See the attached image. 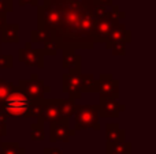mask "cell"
Returning a JSON list of instances; mask_svg holds the SVG:
<instances>
[{"instance_id": "obj_32", "label": "cell", "mask_w": 156, "mask_h": 154, "mask_svg": "<svg viewBox=\"0 0 156 154\" xmlns=\"http://www.w3.org/2000/svg\"><path fill=\"white\" fill-rule=\"evenodd\" d=\"M0 55H2V51H0Z\"/></svg>"}, {"instance_id": "obj_12", "label": "cell", "mask_w": 156, "mask_h": 154, "mask_svg": "<svg viewBox=\"0 0 156 154\" xmlns=\"http://www.w3.org/2000/svg\"><path fill=\"white\" fill-rule=\"evenodd\" d=\"M132 41V32L126 29L123 23H118L116 26H114L111 29L110 34L108 37L105 38L104 44H105V48L111 45V44H115V42H123V44H129Z\"/></svg>"}, {"instance_id": "obj_22", "label": "cell", "mask_w": 156, "mask_h": 154, "mask_svg": "<svg viewBox=\"0 0 156 154\" xmlns=\"http://www.w3.org/2000/svg\"><path fill=\"white\" fill-rule=\"evenodd\" d=\"M107 49L112 51V53L115 55V56H123V55L126 53V44H123V42H115V44H111V45L108 46Z\"/></svg>"}, {"instance_id": "obj_24", "label": "cell", "mask_w": 156, "mask_h": 154, "mask_svg": "<svg viewBox=\"0 0 156 154\" xmlns=\"http://www.w3.org/2000/svg\"><path fill=\"white\" fill-rule=\"evenodd\" d=\"M12 56L10 55H0V67L2 68H12Z\"/></svg>"}, {"instance_id": "obj_31", "label": "cell", "mask_w": 156, "mask_h": 154, "mask_svg": "<svg viewBox=\"0 0 156 154\" xmlns=\"http://www.w3.org/2000/svg\"><path fill=\"white\" fill-rule=\"evenodd\" d=\"M105 154H121V153H115V152H105Z\"/></svg>"}, {"instance_id": "obj_3", "label": "cell", "mask_w": 156, "mask_h": 154, "mask_svg": "<svg viewBox=\"0 0 156 154\" xmlns=\"http://www.w3.org/2000/svg\"><path fill=\"white\" fill-rule=\"evenodd\" d=\"M99 105H78L74 113V131L82 130H100Z\"/></svg>"}, {"instance_id": "obj_20", "label": "cell", "mask_w": 156, "mask_h": 154, "mask_svg": "<svg viewBox=\"0 0 156 154\" xmlns=\"http://www.w3.org/2000/svg\"><path fill=\"white\" fill-rule=\"evenodd\" d=\"M15 87L16 86H14L12 82L4 81V79H2V81H0V104H2L3 101L8 97V95H10V93L12 92Z\"/></svg>"}, {"instance_id": "obj_1", "label": "cell", "mask_w": 156, "mask_h": 154, "mask_svg": "<svg viewBox=\"0 0 156 154\" xmlns=\"http://www.w3.org/2000/svg\"><path fill=\"white\" fill-rule=\"evenodd\" d=\"M59 12V23L51 38L58 49H92L96 44L94 29L107 7L100 0H44Z\"/></svg>"}, {"instance_id": "obj_25", "label": "cell", "mask_w": 156, "mask_h": 154, "mask_svg": "<svg viewBox=\"0 0 156 154\" xmlns=\"http://www.w3.org/2000/svg\"><path fill=\"white\" fill-rule=\"evenodd\" d=\"M12 11V0H0V14H5Z\"/></svg>"}, {"instance_id": "obj_8", "label": "cell", "mask_w": 156, "mask_h": 154, "mask_svg": "<svg viewBox=\"0 0 156 154\" xmlns=\"http://www.w3.org/2000/svg\"><path fill=\"white\" fill-rule=\"evenodd\" d=\"M97 93L101 98H112L116 100L119 97V82L111 74H100L97 79Z\"/></svg>"}, {"instance_id": "obj_6", "label": "cell", "mask_w": 156, "mask_h": 154, "mask_svg": "<svg viewBox=\"0 0 156 154\" xmlns=\"http://www.w3.org/2000/svg\"><path fill=\"white\" fill-rule=\"evenodd\" d=\"M44 57L45 52L44 49H34L32 48V42H26L23 48L18 49V60L25 63L26 67H44Z\"/></svg>"}, {"instance_id": "obj_17", "label": "cell", "mask_w": 156, "mask_h": 154, "mask_svg": "<svg viewBox=\"0 0 156 154\" xmlns=\"http://www.w3.org/2000/svg\"><path fill=\"white\" fill-rule=\"evenodd\" d=\"M105 152H115L121 154H132V145L129 142H114V143H105Z\"/></svg>"}, {"instance_id": "obj_9", "label": "cell", "mask_w": 156, "mask_h": 154, "mask_svg": "<svg viewBox=\"0 0 156 154\" xmlns=\"http://www.w3.org/2000/svg\"><path fill=\"white\" fill-rule=\"evenodd\" d=\"M62 115L58 108V98H44L43 104H41V109L38 116L36 117V120L43 123H52L62 120Z\"/></svg>"}, {"instance_id": "obj_16", "label": "cell", "mask_w": 156, "mask_h": 154, "mask_svg": "<svg viewBox=\"0 0 156 154\" xmlns=\"http://www.w3.org/2000/svg\"><path fill=\"white\" fill-rule=\"evenodd\" d=\"M81 93H97V79L92 74H81Z\"/></svg>"}, {"instance_id": "obj_2", "label": "cell", "mask_w": 156, "mask_h": 154, "mask_svg": "<svg viewBox=\"0 0 156 154\" xmlns=\"http://www.w3.org/2000/svg\"><path fill=\"white\" fill-rule=\"evenodd\" d=\"M36 100L29 98L26 94L21 92L18 87L10 93L7 98L0 104V112L7 117H33V106Z\"/></svg>"}, {"instance_id": "obj_19", "label": "cell", "mask_w": 156, "mask_h": 154, "mask_svg": "<svg viewBox=\"0 0 156 154\" xmlns=\"http://www.w3.org/2000/svg\"><path fill=\"white\" fill-rule=\"evenodd\" d=\"M45 131H44V123L36 120L30 124V139L32 141H44Z\"/></svg>"}, {"instance_id": "obj_4", "label": "cell", "mask_w": 156, "mask_h": 154, "mask_svg": "<svg viewBox=\"0 0 156 154\" xmlns=\"http://www.w3.org/2000/svg\"><path fill=\"white\" fill-rule=\"evenodd\" d=\"M125 12L119 10L118 5H112V10L107 11L105 15L103 18H100L96 23V29H94V40L96 44L101 42L104 44L105 38L108 37L111 29L114 26H116L118 23H121V21L125 18Z\"/></svg>"}, {"instance_id": "obj_23", "label": "cell", "mask_w": 156, "mask_h": 154, "mask_svg": "<svg viewBox=\"0 0 156 154\" xmlns=\"http://www.w3.org/2000/svg\"><path fill=\"white\" fill-rule=\"evenodd\" d=\"M44 52H45V56H55L58 52V46L54 41H48L47 44H44Z\"/></svg>"}, {"instance_id": "obj_5", "label": "cell", "mask_w": 156, "mask_h": 154, "mask_svg": "<svg viewBox=\"0 0 156 154\" xmlns=\"http://www.w3.org/2000/svg\"><path fill=\"white\" fill-rule=\"evenodd\" d=\"M16 87L32 100L44 98L45 93L51 92V89L48 86H45L44 81L38 78L37 74H32L29 79H19Z\"/></svg>"}, {"instance_id": "obj_30", "label": "cell", "mask_w": 156, "mask_h": 154, "mask_svg": "<svg viewBox=\"0 0 156 154\" xmlns=\"http://www.w3.org/2000/svg\"><path fill=\"white\" fill-rule=\"evenodd\" d=\"M100 2H101L103 4L105 5V7H112V5H114L112 0H100Z\"/></svg>"}, {"instance_id": "obj_7", "label": "cell", "mask_w": 156, "mask_h": 154, "mask_svg": "<svg viewBox=\"0 0 156 154\" xmlns=\"http://www.w3.org/2000/svg\"><path fill=\"white\" fill-rule=\"evenodd\" d=\"M74 135H76V131L70 130V120L69 119H62L49 123V141L52 143L55 142L67 143L70 142L71 136Z\"/></svg>"}, {"instance_id": "obj_13", "label": "cell", "mask_w": 156, "mask_h": 154, "mask_svg": "<svg viewBox=\"0 0 156 154\" xmlns=\"http://www.w3.org/2000/svg\"><path fill=\"white\" fill-rule=\"evenodd\" d=\"M62 67L69 70V74H82V57L73 51H63Z\"/></svg>"}, {"instance_id": "obj_27", "label": "cell", "mask_w": 156, "mask_h": 154, "mask_svg": "<svg viewBox=\"0 0 156 154\" xmlns=\"http://www.w3.org/2000/svg\"><path fill=\"white\" fill-rule=\"evenodd\" d=\"M18 2V4L21 5V7H23V5L29 4V5H33V7H37L38 5V0H16Z\"/></svg>"}, {"instance_id": "obj_15", "label": "cell", "mask_w": 156, "mask_h": 154, "mask_svg": "<svg viewBox=\"0 0 156 154\" xmlns=\"http://www.w3.org/2000/svg\"><path fill=\"white\" fill-rule=\"evenodd\" d=\"M125 138H126V132L119 127L118 123H107L105 124V141L108 143L123 142Z\"/></svg>"}, {"instance_id": "obj_26", "label": "cell", "mask_w": 156, "mask_h": 154, "mask_svg": "<svg viewBox=\"0 0 156 154\" xmlns=\"http://www.w3.org/2000/svg\"><path fill=\"white\" fill-rule=\"evenodd\" d=\"M5 135H7V116L0 112V141Z\"/></svg>"}, {"instance_id": "obj_28", "label": "cell", "mask_w": 156, "mask_h": 154, "mask_svg": "<svg viewBox=\"0 0 156 154\" xmlns=\"http://www.w3.org/2000/svg\"><path fill=\"white\" fill-rule=\"evenodd\" d=\"M43 154H63L62 150L58 149V147H45Z\"/></svg>"}, {"instance_id": "obj_33", "label": "cell", "mask_w": 156, "mask_h": 154, "mask_svg": "<svg viewBox=\"0 0 156 154\" xmlns=\"http://www.w3.org/2000/svg\"><path fill=\"white\" fill-rule=\"evenodd\" d=\"M0 81H2V78H0Z\"/></svg>"}, {"instance_id": "obj_29", "label": "cell", "mask_w": 156, "mask_h": 154, "mask_svg": "<svg viewBox=\"0 0 156 154\" xmlns=\"http://www.w3.org/2000/svg\"><path fill=\"white\" fill-rule=\"evenodd\" d=\"M5 23H7V16H5V14H0V30L4 27Z\"/></svg>"}, {"instance_id": "obj_14", "label": "cell", "mask_w": 156, "mask_h": 154, "mask_svg": "<svg viewBox=\"0 0 156 154\" xmlns=\"http://www.w3.org/2000/svg\"><path fill=\"white\" fill-rule=\"evenodd\" d=\"M18 30L19 23H5L4 27L0 30V41L3 44H18Z\"/></svg>"}, {"instance_id": "obj_10", "label": "cell", "mask_w": 156, "mask_h": 154, "mask_svg": "<svg viewBox=\"0 0 156 154\" xmlns=\"http://www.w3.org/2000/svg\"><path fill=\"white\" fill-rule=\"evenodd\" d=\"M62 92L69 94V100L76 101L81 98V74H65L62 75Z\"/></svg>"}, {"instance_id": "obj_18", "label": "cell", "mask_w": 156, "mask_h": 154, "mask_svg": "<svg viewBox=\"0 0 156 154\" xmlns=\"http://www.w3.org/2000/svg\"><path fill=\"white\" fill-rule=\"evenodd\" d=\"M0 154H26L18 142H0Z\"/></svg>"}, {"instance_id": "obj_11", "label": "cell", "mask_w": 156, "mask_h": 154, "mask_svg": "<svg viewBox=\"0 0 156 154\" xmlns=\"http://www.w3.org/2000/svg\"><path fill=\"white\" fill-rule=\"evenodd\" d=\"M100 102L99 105V115L104 119H116L121 115V112H125L126 106L123 104L118 102V100H112V98H99Z\"/></svg>"}, {"instance_id": "obj_21", "label": "cell", "mask_w": 156, "mask_h": 154, "mask_svg": "<svg viewBox=\"0 0 156 154\" xmlns=\"http://www.w3.org/2000/svg\"><path fill=\"white\" fill-rule=\"evenodd\" d=\"M30 38H32V41H30L32 44L40 42V44H43V45H44V44H47L48 41L52 40L49 34L43 33V32H38L37 29H34V30H32V32H30Z\"/></svg>"}]
</instances>
